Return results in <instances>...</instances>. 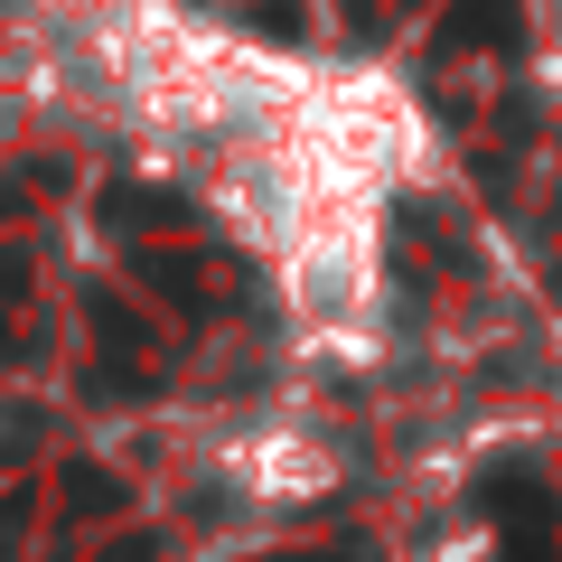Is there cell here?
I'll return each mask as SVG.
<instances>
[{
    "label": "cell",
    "instance_id": "1",
    "mask_svg": "<svg viewBox=\"0 0 562 562\" xmlns=\"http://www.w3.org/2000/svg\"><path fill=\"white\" fill-rule=\"evenodd\" d=\"M487 506H497V543H506V562H562V543H553V497H543V487L497 479V487H487Z\"/></svg>",
    "mask_w": 562,
    "mask_h": 562
},
{
    "label": "cell",
    "instance_id": "2",
    "mask_svg": "<svg viewBox=\"0 0 562 562\" xmlns=\"http://www.w3.org/2000/svg\"><path fill=\"white\" fill-rule=\"evenodd\" d=\"M525 38V10L516 0H460L441 20V47H516Z\"/></svg>",
    "mask_w": 562,
    "mask_h": 562
},
{
    "label": "cell",
    "instance_id": "3",
    "mask_svg": "<svg viewBox=\"0 0 562 562\" xmlns=\"http://www.w3.org/2000/svg\"><path fill=\"white\" fill-rule=\"evenodd\" d=\"M94 562H160V535H113Z\"/></svg>",
    "mask_w": 562,
    "mask_h": 562
},
{
    "label": "cell",
    "instance_id": "4",
    "mask_svg": "<svg viewBox=\"0 0 562 562\" xmlns=\"http://www.w3.org/2000/svg\"><path fill=\"white\" fill-rule=\"evenodd\" d=\"M262 29L272 38H301V0H262Z\"/></svg>",
    "mask_w": 562,
    "mask_h": 562
},
{
    "label": "cell",
    "instance_id": "5",
    "mask_svg": "<svg viewBox=\"0 0 562 562\" xmlns=\"http://www.w3.org/2000/svg\"><path fill=\"white\" fill-rule=\"evenodd\" d=\"M272 562H357V543H338V553H319V543H310V553H272Z\"/></svg>",
    "mask_w": 562,
    "mask_h": 562
}]
</instances>
